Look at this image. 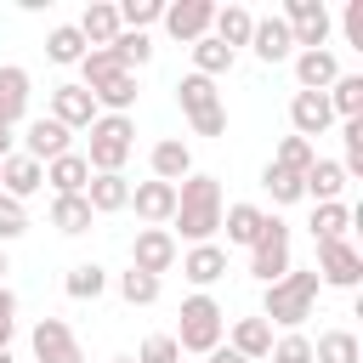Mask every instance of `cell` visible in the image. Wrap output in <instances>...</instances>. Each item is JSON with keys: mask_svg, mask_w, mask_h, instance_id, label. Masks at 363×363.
Masks as SVG:
<instances>
[{"mask_svg": "<svg viewBox=\"0 0 363 363\" xmlns=\"http://www.w3.org/2000/svg\"><path fill=\"white\" fill-rule=\"evenodd\" d=\"M170 221L182 227L187 244H216V233H221V182L199 176V170L187 182H176V216Z\"/></svg>", "mask_w": 363, "mask_h": 363, "instance_id": "obj_1", "label": "cell"}, {"mask_svg": "<svg viewBox=\"0 0 363 363\" xmlns=\"http://www.w3.org/2000/svg\"><path fill=\"white\" fill-rule=\"evenodd\" d=\"M318 272H284L278 284H267V301H261V318L267 323H278V329H301L306 318H312V306H318Z\"/></svg>", "mask_w": 363, "mask_h": 363, "instance_id": "obj_2", "label": "cell"}, {"mask_svg": "<svg viewBox=\"0 0 363 363\" xmlns=\"http://www.w3.org/2000/svg\"><path fill=\"white\" fill-rule=\"evenodd\" d=\"M130 147H136V125H130V113H96V119H91V147H85L91 176L125 170Z\"/></svg>", "mask_w": 363, "mask_h": 363, "instance_id": "obj_3", "label": "cell"}, {"mask_svg": "<svg viewBox=\"0 0 363 363\" xmlns=\"http://www.w3.org/2000/svg\"><path fill=\"white\" fill-rule=\"evenodd\" d=\"M221 335H227V312L210 295H187L182 301V323H176V346L193 352V357H204V352L221 346Z\"/></svg>", "mask_w": 363, "mask_h": 363, "instance_id": "obj_4", "label": "cell"}, {"mask_svg": "<svg viewBox=\"0 0 363 363\" xmlns=\"http://www.w3.org/2000/svg\"><path fill=\"white\" fill-rule=\"evenodd\" d=\"M176 102H182V113H187L193 136H221V130H227V108H221L216 79H204V74H182Z\"/></svg>", "mask_w": 363, "mask_h": 363, "instance_id": "obj_5", "label": "cell"}, {"mask_svg": "<svg viewBox=\"0 0 363 363\" xmlns=\"http://www.w3.org/2000/svg\"><path fill=\"white\" fill-rule=\"evenodd\" d=\"M284 28H289V40H295L301 51H323L335 17H329L323 0H289V6H284Z\"/></svg>", "mask_w": 363, "mask_h": 363, "instance_id": "obj_6", "label": "cell"}, {"mask_svg": "<svg viewBox=\"0 0 363 363\" xmlns=\"http://www.w3.org/2000/svg\"><path fill=\"white\" fill-rule=\"evenodd\" d=\"M250 272H255L261 284H278V278L289 272V227H284L278 216H267V227H261V238H255V250H250Z\"/></svg>", "mask_w": 363, "mask_h": 363, "instance_id": "obj_7", "label": "cell"}, {"mask_svg": "<svg viewBox=\"0 0 363 363\" xmlns=\"http://www.w3.org/2000/svg\"><path fill=\"white\" fill-rule=\"evenodd\" d=\"M312 272H318V284H329V289H357V284H363V255H357L346 238H323Z\"/></svg>", "mask_w": 363, "mask_h": 363, "instance_id": "obj_8", "label": "cell"}, {"mask_svg": "<svg viewBox=\"0 0 363 363\" xmlns=\"http://www.w3.org/2000/svg\"><path fill=\"white\" fill-rule=\"evenodd\" d=\"M176 261H182V250H176V233H170V227H142V233H136V244H130V267H136V272L159 278V272H170Z\"/></svg>", "mask_w": 363, "mask_h": 363, "instance_id": "obj_9", "label": "cell"}, {"mask_svg": "<svg viewBox=\"0 0 363 363\" xmlns=\"http://www.w3.org/2000/svg\"><path fill=\"white\" fill-rule=\"evenodd\" d=\"M28 346H34V363H85V352H79V340L62 318H40Z\"/></svg>", "mask_w": 363, "mask_h": 363, "instance_id": "obj_10", "label": "cell"}, {"mask_svg": "<svg viewBox=\"0 0 363 363\" xmlns=\"http://www.w3.org/2000/svg\"><path fill=\"white\" fill-rule=\"evenodd\" d=\"M159 23L170 28V40L193 45V40H204V34H210L216 6H210V0H176V6H164V17H159Z\"/></svg>", "mask_w": 363, "mask_h": 363, "instance_id": "obj_11", "label": "cell"}, {"mask_svg": "<svg viewBox=\"0 0 363 363\" xmlns=\"http://www.w3.org/2000/svg\"><path fill=\"white\" fill-rule=\"evenodd\" d=\"M68 136H74V130H62V125L45 113V119H28L17 142H23V153H28L34 164H51V159H62V153H68Z\"/></svg>", "mask_w": 363, "mask_h": 363, "instance_id": "obj_12", "label": "cell"}, {"mask_svg": "<svg viewBox=\"0 0 363 363\" xmlns=\"http://www.w3.org/2000/svg\"><path fill=\"white\" fill-rule=\"evenodd\" d=\"M289 125H295V136H323L329 125H335V108H329V96L323 91H295L289 96Z\"/></svg>", "mask_w": 363, "mask_h": 363, "instance_id": "obj_13", "label": "cell"}, {"mask_svg": "<svg viewBox=\"0 0 363 363\" xmlns=\"http://www.w3.org/2000/svg\"><path fill=\"white\" fill-rule=\"evenodd\" d=\"M51 119H57L62 130H91V119H96L91 91H85V85H57V91H51Z\"/></svg>", "mask_w": 363, "mask_h": 363, "instance_id": "obj_14", "label": "cell"}, {"mask_svg": "<svg viewBox=\"0 0 363 363\" xmlns=\"http://www.w3.org/2000/svg\"><path fill=\"white\" fill-rule=\"evenodd\" d=\"M85 91H91L96 113H130V108H136V74H125V68L102 74V79H96V85H85Z\"/></svg>", "mask_w": 363, "mask_h": 363, "instance_id": "obj_15", "label": "cell"}, {"mask_svg": "<svg viewBox=\"0 0 363 363\" xmlns=\"http://www.w3.org/2000/svg\"><path fill=\"white\" fill-rule=\"evenodd\" d=\"M147 164H153V182H187L193 176V147L182 142V136H164V142H153V153H147Z\"/></svg>", "mask_w": 363, "mask_h": 363, "instance_id": "obj_16", "label": "cell"}, {"mask_svg": "<svg viewBox=\"0 0 363 363\" xmlns=\"http://www.w3.org/2000/svg\"><path fill=\"white\" fill-rule=\"evenodd\" d=\"M130 210L147 221V227H164L176 216V187L170 182H136L130 187Z\"/></svg>", "mask_w": 363, "mask_h": 363, "instance_id": "obj_17", "label": "cell"}, {"mask_svg": "<svg viewBox=\"0 0 363 363\" xmlns=\"http://www.w3.org/2000/svg\"><path fill=\"white\" fill-rule=\"evenodd\" d=\"M250 51H255L261 62H289V57H295V40H289L284 17H255V28H250Z\"/></svg>", "mask_w": 363, "mask_h": 363, "instance_id": "obj_18", "label": "cell"}, {"mask_svg": "<svg viewBox=\"0 0 363 363\" xmlns=\"http://www.w3.org/2000/svg\"><path fill=\"white\" fill-rule=\"evenodd\" d=\"M40 187H45V164H34L28 153H11V159L0 164V193H6V199L23 204V199L40 193Z\"/></svg>", "mask_w": 363, "mask_h": 363, "instance_id": "obj_19", "label": "cell"}, {"mask_svg": "<svg viewBox=\"0 0 363 363\" xmlns=\"http://www.w3.org/2000/svg\"><path fill=\"white\" fill-rule=\"evenodd\" d=\"M28 119V68H17V62H6L0 68V125H23Z\"/></svg>", "mask_w": 363, "mask_h": 363, "instance_id": "obj_20", "label": "cell"}, {"mask_svg": "<svg viewBox=\"0 0 363 363\" xmlns=\"http://www.w3.org/2000/svg\"><path fill=\"white\" fill-rule=\"evenodd\" d=\"M74 28L85 34V45H91V51H108V45L119 40V6H108V0H91V6H85V17H79Z\"/></svg>", "mask_w": 363, "mask_h": 363, "instance_id": "obj_21", "label": "cell"}, {"mask_svg": "<svg viewBox=\"0 0 363 363\" xmlns=\"http://www.w3.org/2000/svg\"><path fill=\"white\" fill-rule=\"evenodd\" d=\"M340 193H346V170H340V159H312V170L301 176V199L335 204Z\"/></svg>", "mask_w": 363, "mask_h": 363, "instance_id": "obj_22", "label": "cell"}, {"mask_svg": "<svg viewBox=\"0 0 363 363\" xmlns=\"http://www.w3.org/2000/svg\"><path fill=\"white\" fill-rule=\"evenodd\" d=\"M85 204H91V216H113V210H125V204H130V182H125V170L91 176V182H85Z\"/></svg>", "mask_w": 363, "mask_h": 363, "instance_id": "obj_23", "label": "cell"}, {"mask_svg": "<svg viewBox=\"0 0 363 363\" xmlns=\"http://www.w3.org/2000/svg\"><path fill=\"white\" fill-rule=\"evenodd\" d=\"M221 272H227V250H221V244H193V250L182 255V278L199 284V295H204Z\"/></svg>", "mask_w": 363, "mask_h": 363, "instance_id": "obj_24", "label": "cell"}, {"mask_svg": "<svg viewBox=\"0 0 363 363\" xmlns=\"http://www.w3.org/2000/svg\"><path fill=\"white\" fill-rule=\"evenodd\" d=\"M295 79H301V91H329V85L340 79L335 51H329V45H323V51H295Z\"/></svg>", "mask_w": 363, "mask_h": 363, "instance_id": "obj_25", "label": "cell"}, {"mask_svg": "<svg viewBox=\"0 0 363 363\" xmlns=\"http://www.w3.org/2000/svg\"><path fill=\"white\" fill-rule=\"evenodd\" d=\"M227 346H233V352H238L244 363H261V357L272 352V323H267V318H238V323H233V340H227Z\"/></svg>", "mask_w": 363, "mask_h": 363, "instance_id": "obj_26", "label": "cell"}, {"mask_svg": "<svg viewBox=\"0 0 363 363\" xmlns=\"http://www.w3.org/2000/svg\"><path fill=\"white\" fill-rule=\"evenodd\" d=\"M221 227H227V244H250L255 250V238L267 227V210L261 204H227L221 210Z\"/></svg>", "mask_w": 363, "mask_h": 363, "instance_id": "obj_27", "label": "cell"}, {"mask_svg": "<svg viewBox=\"0 0 363 363\" xmlns=\"http://www.w3.org/2000/svg\"><path fill=\"white\" fill-rule=\"evenodd\" d=\"M250 28H255V11H244V6H216V23H210V34H216L227 51L250 45Z\"/></svg>", "mask_w": 363, "mask_h": 363, "instance_id": "obj_28", "label": "cell"}, {"mask_svg": "<svg viewBox=\"0 0 363 363\" xmlns=\"http://www.w3.org/2000/svg\"><path fill=\"white\" fill-rule=\"evenodd\" d=\"M45 182L57 187V193H85V182H91V164H85V153H62V159H51L45 164Z\"/></svg>", "mask_w": 363, "mask_h": 363, "instance_id": "obj_29", "label": "cell"}, {"mask_svg": "<svg viewBox=\"0 0 363 363\" xmlns=\"http://www.w3.org/2000/svg\"><path fill=\"white\" fill-rule=\"evenodd\" d=\"M357 357H363V346L352 329H323L312 340V363H357Z\"/></svg>", "mask_w": 363, "mask_h": 363, "instance_id": "obj_30", "label": "cell"}, {"mask_svg": "<svg viewBox=\"0 0 363 363\" xmlns=\"http://www.w3.org/2000/svg\"><path fill=\"white\" fill-rule=\"evenodd\" d=\"M96 216H91V204H85V193H57L51 199V227L57 233H85Z\"/></svg>", "mask_w": 363, "mask_h": 363, "instance_id": "obj_31", "label": "cell"}, {"mask_svg": "<svg viewBox=\"0 0 363 363\" xmlns=\"http://www.w3.org/2000/svg\"><path fill=\"white\" fill-rule=\"evenodd\" d=\"M233 57L238 51H227L216 34H204V40H193V74H204V79H221L227 68H233Z\"/></svg>", "mask_w": 363, "mask_h": 363, "instance_id": "obj_32", "label": "cell"}, {"mask_svg": "<svg viewBox=\"0 0 363 363\" xmlns=\"http://www.w3.org/2000/svg\"><path fill=\"white\" fill-rule=\"evenodd\" d=\"M323 96H329L335 119H363V74H340Z\"/></svg>", "mask_w": 363, "mask_h": 363, "instance_id": "obj_33", "label": "cell"}, {"mask_svg": "<svg viewBox=\"0 0 363 363\" xmlns=\"http://www.w3.org/2000/svg\"><path fill=\"white\" fill-rule=\"evenodd\" d=\"M108 51H113V62H119L125 74H136V68L153 62V40H147V34H130V28H119V40H113Z\"/></svg>", "mask_w": 363, "mask_h": 363, "instance_id": "obj_34", "label": "cell"}, {"mask_svg": "<svg viewBox=\"0 0 363 363\" xmlns=\"http://www.w3.org/2000/svg\"><path fill=\"white\" fill-rule=\"evenodd\" d=\"M85 51H91V45H85V34H79L74 23H62V28H51V34H45V57H51V62H62V68H68V62H79Z\"/></svg>", "mask_w": 363, "mask_h": 363, "instance_id": "obj_35", "label": "cell"}, {"mask_svg": "<svg viewBox=\"0 0 363 363\" xmlns=\"http://www.w3.org/2000/svg\"><path fill=\"white\" fill-rule=\"evenodd\" d=\"M62 289H68L74 301H96V295L108 289V272H102L96 261H79V267H74V272L62 278Z\"/></svg>", "mask_w": 363, "mask_h": 363, "instance_id": "obj_36", "label": "cell"}, {"mask_svg": "<svg viewBox=\"0 0 363 363\" xmlns=\"http://www.w3.org/2000/svg\"><path fill=\"white\" fill-rule=\"evenodd\" d=\"M159 17H164V0H119V28L130 34H147Z\"/></svg>", "mask_w": 363, "mask_h": 363, "instance_id": "obj_37", "label": "cell"}, {"mask_svg": "<svg viewBox=\"0 0 363 363\" xmlns=\"http://www.w3.org/2000/svg\"><path fill=\"white\" fill-rule=\"evenodd\" d=\"M312 159H318V147H312L306 136H284V142H278V153H272V164H278V170H295V176H306V170H312Z\"/></svg>", "mask_w": 363, "mask_h": 363, "instance_id": "obj_38", "label": "cell"}, {"mask_svg": "<svg viewBox=\"0 0 363 363\" xmlns=\"http://www.w3.org/2000/svg\"><path fill=\"white\" fill-rule=\"evenodd\" d=\"M346 227H352V210H346L340 199L312 210V238H318V244H323V238H346Z\"/></svg>", "mask_w": 363, "mask_h": 363, "instance_id": "obj_39", "label": "cell"}, {"mask_svg": "<svg viewBox=\"0 0 363 363\" xmlns=\"http://www.w3.org/2000/svg\"><path fill=\"white\" fill-rule=\"evenodd\" d=\"M261 187L272 193V204H295V199H301V176H295V170H278V164L261 170Z\"/></svg>", "mask_w": 363, "mask_h": 363, "instance_id": "obj_40", "label": "cell"}, {"mask_svg": "<svg viewBox=\"0 0 363 363\" xmlns=\"http://www.w3.org/2000/svg\"><path fill=\"white\" fill-rule=\"evenodd\" d=\"M119 295H125L130 306H153V301H159V278H147V272L130 267V272H119Z\"/></svg>", "mask_w": 363, "mask_h": 363, "instance_id": "obj_41", "label": "cell"}, {"mask_svg": "<svg viewBox=\"0 0 363 363\" xmlns=\"http://www.w3.org/2000/svg\"><path fill=\"white\" fill-rule=\"evenodd\" d=\"M272 363H312V340L301 335V329H289V335H278L272 340V352H267Z\"/></svg>", "mask_w": 363, "mask_h": 363, "instance_id": "obj_42", "label": "cell"}, {"mask_svg": "<svg viewBox=\"0 0 363 363\" xmlns=\"http://www.w3.org/2000/svg\"><path fill=\"white\" fill-rule=\"evenodd\" d=\"M23 233H28V210H23L17 199H6V193H0V250H6L11 238H23Z\"/></svg>", "mask_w": 363, "mask_h": 363, "instance_id": "obj_43", "label": "cell"}, {"mask_svg": "<svg viewBox=\"0 0 363 363\" xmlns=\"http://www.w3.org/2000/svg\"><path fill=\"white\" fill-rule=\"evenodd\" d=\"M136 363H182L176 335H147V340H142V352H136Z\"/></svg>", "mask_w": 363, "mask_h": 363, "instance_id": "obj_44", "label": "cell"}, {"mask_svg": "<svg viewBox=\"0 0 363 363\" xmlns=\"http://www.w3.org/2000/svg\"><path fill=\"white\" fill-rule=\"evenodd\" d=\"M11 329H17V295L0 284V346L11 340Z\"/></svg>", "mask_w": 363, "mask_h": 363, "instance_id": "obj_45", "label": "cell"}, {"mask_svg": "<svg viewBox=\"0 0 363 363\" xmlns=\"http://www.w3.org/2000/svg\"><path fill=\"white\" fill-rule=\"evenodd\" d=\"M340 28H346V40H352V45H363V0H352V6H346Z\"/></svg>", "mask_w": 363, "mask_h": 363, "instance_id": "obj_46", "label": "cell"}, {"mask_svg": "<svg viewBox=\"0 0 363 363\" xmlns=\"http://www.w3.org/2000/svg\"><path fill=\"white\" fill-rule=\"evenodd\" d=\"M204 363H244L233 346H216V352H204Z\"/></svg>", "mask_w": 363, "mask_h": 363, "instance_id": "obj_47", "label": "cell"}, {"mask_svg": "<svg viewBox=\"0 0 363 363\" xmlns=\"http://www.w3.org/2000/svg\"><path fill=\"white\" fill-rule=\"evenodd\" d=\"M11 147H17V130H11V125H0V164L11 159Z\"/></svg>", "mask_w": 363, "mask_h": 363, "instance_id": "obj_48", "label": "cell"}, {"mask_svg": "<svg viewBox=\"0 0 363 363\" xmlns=\"http://www.w3.org/2000/svg\"><path fill=\"white\" fill-rule=\"evenodd\" d=\"M6 272H11V261H6V250H0V284H6Z\"/></svg>", "mask_w": 363, "mask_h": 363, "instance_id": "obj_49", "label": "cell"}, {"mask_svg": "<svg viewBox=\"0 0 363 363\" xmlns=\"http://www.w3.org/2000/svg\"><path fill=\"white\" fill-rule=\"evenodd\" d=\"M0 363H17V357H11V346H0Z\"/></svg>", "mask_w": 363, "mask_h": 363, "instance_id": "obj_50", "label": "cell"}, {"mask_svg": "<svg viewBox=\"0 0 363 363\" xmlns=\"http://www.w3.org/2000/svg\"><path fill=\"white\" fill-rule=\"evenodd\" d=\"M113 363H136V357H113Z\"/></svg>", "mask_w": 363, "mask_h": 363, "instance_id": "obj_51", "label": "cell"}]
</instances>
